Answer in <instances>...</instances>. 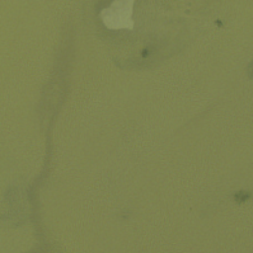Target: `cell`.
Segmentation results:
<instances>
[{
	"instance_id": "obj_1",
	"label": "cell",
	"mask_w": 253,
	"mask_h": 253,
	"mask_svg": "<svg viewBox=\"0 0 253 253\" xmlns=\"http://www.w3.org/2000/svg\"><path fill=\"white\" fill-rule=\"evenodd\" d=\"M132 1H115L101 12V18L106 27L113 30L131 29Z\"/></svg>"
}]
</instances>
